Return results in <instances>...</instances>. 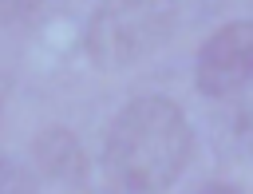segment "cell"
Listing matches in <instances>:
<instances>
[{"label":"cell","mask_w":253,"mask_h":194,"mask_svg":"<svg viewBox=\"0 0 253 194\" xmlns=\"http://www.w3.org/2000/svg\"><path fill=\"white\" fill-rule=\"evenodd\" d=\"M194 154V127L166 95L130 99L103 143L107 174L130 194H162L174 186Z\"/></svg>","instance_id":"1"},{"label":"cell","mask_w":253,"mask_h":194,"mask_svg":"<svg viewBox=\"0 0 253 194\" xmlns=\"http://www.w3.org/2000/svg\"><path fill=\"white\" fill-rule=\"evenodd\" d=\"M178 24V0H99L83 48L95 67L119 71L154 55Z\"/></svg>","instance_id":"2"},{"label":"cell","mask_w":253,"mask_h":194,"mask_svg":"<svg viewBox=\"0 0 253 194\" xmlns=\"http://www.w3.org/2000/svg\"><path fill=\"white\" fill-rule=\"evenodd\" d=\"M194 83L210 99H229L253 83V20H229L198 48Z\"/></svg>","instance_id":"3"},{"label":"cell","mask_w":253,"mask_h":194,"mask_svg":"<svg viewBox=\"0 0 253 194\" xmlns=\"http://www.w3.org/2000/svg\"><path fill=\"white\" fill-rule=\"evenodd\" d=\"M32 158H36L40 174H47L55 182H83L87 178V150L67 127L40 131L32 143Z\"/></svg>","instance_id":"4"},{"label":"cell","mask_w":253,"mask_h":194,"mask_svg":"<svg viewBox=\"0 0 253 194\" xmlns=\"http://www.w3.org/2000/svg\"><path fill=\"white\" fill-rule=\"evenodd\" d=\"M0 194H36V174L24 162L0 154Z\"/></svg>","instance_id":"5"},{"label":"cell","mask_w":253,"mask_h":194,"mask_svg":"<svg viewBox=\"0 0 253 194\" xmlns=\"http://www.w3.org/2000/svg\"><path fill=\"white\" fill-rule=\"evenodd\" d=\"M47 12V0H0V16L8 24H36L43 20Z\"/></svg>","instance_id":"6"},{"label":"cell","mask_w":253,"mask_h":194,"mask_svg":"<svg viewBox=\"0 0 253 194\" xmlns=\"http://www.w3.org/2000/svg\"><path fill=\"white\" fill-rule=\"evenodd\" d=\"M194 194H241V186H233V182H206Z\"/></svg>","instance_id":"7"},{"label":"cell","mask_w":253,"mask_h":194,"mask_svg":"<svg viewBox=\"0 0 253 194\" xmlns=\"http://www.w3.org/2000/svg\"><path fill=\"white\" fill-rule=\"evenodd\" d=\"M8 91H12V79L0 71V115H4V103H8Z\"/></svg>","instance_id":"8"}]
</instances>
